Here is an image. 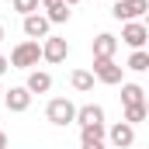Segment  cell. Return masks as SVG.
<instances>
[{"instance_id":"obj_4","label":"cell","mask_w":149,"mask_h":149,"mask_svg":"<svg viewBox=\"0 0 149 149\" xmlns=\"http://www.w3.org/2000/svg\"><path fill=\"white\" fill-rule=\"evenodd\" d=\"M121 42L125 45H132V49H142L149 42V31L142 21H125V28H121Z\"/></svg>"},{"instance_id":"obj_2","label":"cell","mask_w":149,"mask_h":149,"mask_svg":"<svg viewBox=\"0 0 149 149\" xmlns=\"http://www.w3.org/2000/svg\"><path fill=\"white\" fill-rule=\"evenodd\" d=\"M73 101H66V97H56V101H49V108H45V118L52 121V125H70L73 121Z\"/></svg>"},{"instance_id":"obj_20","label":"cell","mask_w":149,"mask_h":149,"mask_svg":"<svg viewBox=\"0 0 149 149\" xmlns=\"http://www.w3.org/2000/svg\"><path fill=\"white\" fill-rule=\"evenodd\" d=\"M7 73V59H3V56H0V76Z\"/></svg>"},{"instance_id":"obj_19","label":"cell","mask_w":149,"mask_h":149,"mask_svg":"<svg viewBox=\"0 0 149 149\" xmlns=\"http://www.w3.org/2000/svg\"><path fill=\"white\" fill-rule=\"evenodd\" d=\"M14 10L24 14V17L28 14H38V0H14Z\"/></svg>"},{"instance_id":"obj_24","label":"cell","mask_w":149,"mask_h":149,"mask_svg":"<svg viewBox=\"0 0 149 149\" xmlns=\"http://www.w3.org/2000/svg\"><path fill=\"white\" fill-rule=\"evenodd\" d=\"M0 97H3V90H0Z\"/></svg>"},{"instance_id":"obj_12","label":"cell","mask_w":149,"mask_h":149,"mask_svg":"<svg viewBox=\"0 0 149 149\" xmlns=\"http://www.w3.org/2000/svg\"><path fill=\"white\" fill-rule=\"evenodd\" d=\"M24 35L28 38H45L49 35V17L45 14H28L24 17Z\"/></svg>"},{"instance_id":"obj_21","label":"cell","mask_w":149,"mask_h":149,"mask_svg":"<svg viewBox=\"0 0 149 149\" xmlns=\"http://www.w3.org/2000/svg\"><path fill=\"white\" fill-rule=\"evenodd\" d=\"M0 149H7V135L3 132H0Z\"/></svg>"},{"instance_id":"obj_8","label":"cell","mask_w":149,"mask_h":149,"mask_svg":"<svg viewBox=\"0 0 149 149\" xmlns=\"http://www.w3.org/2000/svg\"><path fill=\"white\" fill-rule=\"evenodd\" d=\"M3 104H7V111H28L31 94L24 87H10V90H3Z\"/></svg>"},{"instance_id":"obj_3","label":"cell","mask_w":149,"mask_h":149,"mask_svg":"<svg viewBox=\"0 0 149 149\" xmlns=\"http://www.w3.org/2000/svg\"><path fill=\"white\" fill-rule=\"evenodd\" d=\"M146 10H149V0H118L111 14L118 17V21H139Z\"/></svg>"},{"instance_id":"obj_10","label":"cell","mask_w":149,"mask_h":149,"mask_svg":"<svg viewBox=\"0 0 149 149\" xmlns=\"http://www.w3.org/2000/svg\"><path fill=\"white\" fill-rule=\"evenodd\" d=\"M114 52H118V38L114 35L101 31V35L94 38V59H114Z\"/></svg>"},{"instance_id":"obj_17","label":"cell","mask_w":149,"mask_h":149,"mask_svg":"<svg viewBox=\"0 0 149 149\" xmlns=\"http://www.w3.org/2000/svg\"><path fill=\"white\" fill-rule=\"evenodd\" d=\"M70 80H73L76 90H94V73H87V70H76Z\"/></svg>"},{"instance_id":"obj_9","label":"cell","mask_w":149,"mask_h":149,"mask_svg":"<svg viewBox=\"0 0 149 149\" xmlns=\"http://www.w3.org/2000/svg\"><path fill=\"white\" fill-rule=\"evenodd\" d=\"M73 121H80V128H90V125H104V108H97V104H87V108H76Z\"/></svg>"},{"instance_id":"obj_7","label":"cell","mask_w":149,"mask_h":149,"mask_svg":"<svg viewBox=\"0 0 149 149\" xmlns=\"http://www.w3.org/2000/svg\"><path fill=\"white\" fill-rule=\"evenodd\" d=\"M70 56V45H66V38H45V45H42V59L45 63H63Z\"/></svg>"},{"instance_id":"obj_6","label":"cell","mask_w":149,"mask_h":149,"mask_svg":"<svg viewBox=\"0 0 149 149\" xmlns=\"http://www.w3.org/2000/svg\"><path fill=\"white\" fill-rule=\"evenodd\" d=\"M108 139H111L114 149H128L132 142H135V128H132L128 121H118V125H111V128H108Z\"/></svg>"},{"instance_id":"obj_11","label":"cell","mask_w":149,"mask_h":149,"mask_svg":"<svg viewBox=\"0 0 149 149\" xmlns=\"http://www.w3.org/2000/svg\"><path fill=\"white\" fill-rule=\"evenodd\" d=\"M80 149H104V125H90L80 132Z\"/></svg>"},{"instance_id":"obj_14","label":"cell","mask_w":149,"mask_h":149,"mask_svg":"<svg viewBox=\"0 0 149 149\" xmlns=\"http://www.w3.org/2000/svg\"><path fill=\"white\" fill-rule=\"evenodd\" d=\"M121 101H125V108H132V104H146V90H142L139 83H121Z\"/></svg>"},{"instance_id":"obj_1","label":"cell","mask_w":149,"mask_h":149,"mask_svg":"<svg viewBox=\"0 0 149 149\" xmlns=\"http://www.w3.org/2000/svg\"><path fill=\"white\" fill-rule=\"evenodd\" d=\"M38 59H42V45H38L35 38H28V42L14 45L7 66H14V70H31V66H38Z\"/></svg>"},{"instance_id":"obj_22","label":"cell","mask_w":149,"mask_h":149,"mask_svg":"<svg viewBox=\"0 0 149 149\" xmlns=\"http://www.w3.org/2000/svg\"><path fill=\"white\" fill-rule=\"evenodd\" d=\"M63 3H66V7H73V3H80V0H63Z\"/></svg>"},{"instance_id":"obj_23","label":"cell","mask_w":149,"mask_h":149,"mask_svg":"<svg viewBox=\"0 0 149 149\" xmlns=\"http://www.w3.org/2000/svg\"><path fill=\"white\" fill-rule=\"evenodd\" d=\"M0 42H3V24H0Z\"/></svg>"},{"instance_id":"obj_16","label":"cell","mask_w":149,"mask_h":149,"mask_svg":"<svg viewBox=\"0 0 149 149\" xmlns=\"http://www.w3.org/2000/svg\"><path fill=\"white\" fill-rule=\"evenodd\" d=\"M128 70H135V73H146V70H149V52H146V49H135V52H132Z\"/></svg>"},{"instance_id":"obj_15","label":"cell","mask_w":149,"mask_h":149,"mask_svg":"<svg viewBox=\"0 0 149 149\" xmlns=\"http://www.w3.org/2000/svg\"><path fill=\"white\" fill-rule=\"evenodd\" d=\"M45 10H49V14H45V17H49V24H63V21H70V7H66L63 0H56V3H49Z\"/></svg>"},{"instance_id":"obj_5","label":"cell","mask_w":149,"mask_h":149,"mask_svg":"<svg viewBox=\"0 0 149 149\" xmlns=\"http://www.w3.org/2000/svg\"><path fill=\"white\" fill-rule=\"evenodd\" d=\"M94 76L101 80V83H121V66L114 63V59H94Z\"/></svg>"},{"instance_id":"obj_18","label":"cell","mask_w":149,"mask_h":149,"mask_svg":"<svg viewBox=\"0 0 149 149\" xmlns=\"http://www.w3.org/2000/svg\"><path fill=\"white\" fill-rule=\"evenodd\" d=\"M142 118H146V104H132V108H125V121H128L132 128H135Z\"/></svg>"},{"instance_id":"obj_13","label":"cell","mask_w":149,"mask_h":149,"mask_svg":"<svg viewBox=\"0 0 149 149\" xmlns=\"http://www.w3.org/2000/svg\"><path fill=\"white\" fill-rule=\"evenodd\" d=\"M24 90H28V94H49V90H52V76L31 70V73H28V83H24Z\"/></svg>"}]
</instances>
